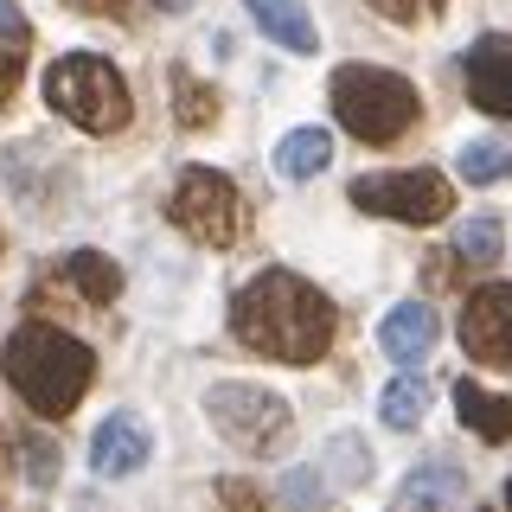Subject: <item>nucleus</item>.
<instances>
[{
  "mask_svg": "<svg viewBox=\"0 0 512 512\" xmlns=\"http://www.w3.org/2000/svg\"><path fill=\"white\" fill-rule=\"evenodd\" d=\"M231 333L250 352L276 359V365H314V359H327L333 333H340V314H333V301L320 295L308 276H295V269H263L256 282L237 288Z\"/></svg>",
  "mask_w": 512,
  "mask_h": 512,
  "instance_id": "nucleus-1",
  "label": "nucleus"
},
{
  "mask_svg": "<svg viewBox=\"0 0 512 512\" xmlns=\"http://www.w3.org/2000/svg\"><path fill=\"white\" fill-rule=\"evenodd\" d=\"M0 372L26 397L32 416L64 423V416L84 404V391L96 378V352L77 340V333L52 327V320H20V327L7 333V346H0Z\"/></svg>",
  "mask_w": 512,
  "mask_h": 512,
  "instance_id": "nucleus-2",
  "label": "nucleus"
},
{
  "mask_svg": "<svg viewBox=\"0 0 512 512\" xmlns=\"http://www.w3.org/2000/svg\"><path fill=\"white\" fill-rule=\"evenodd\" d=\"M333 116L352 141H365V148H391V141H404L416 116H423V96H416L410 77L384 71V64H340L333 71Z\"/></svg>",
  "mask_w": 512,
  "mask_h": 512,
  "instance_id": "nucleus-3",
  "label": "nucleus"
},
{
  "mask_svg": "<svg viewBox=\"0 0 512 512\" xmlns=\"http://www.w3.org/2000/svg\"><path fill=\"white\" fill-rule=\"evenodd\" d=\"M45 103H52L64 122H77L84 135H122L128 116H135L122 71L96 52H64L52 71H45Z\"/></svg>",
  "mask_w": 512,
  "mask_h": 512,
  "instance_id": "nucleus-4",
  "label": "nucleus"
},
{
  "mask_svg": "<svg viewBox=\"0 0 512 512\" xmlns=\"http://www.w3.org/2000/svg\"><path fill=\"white\" fill-rule=\"evenodd\" d=\"M205 416H212V429L231 448H244V455H282L288 436H295V416L276 391H263V384H212L205 391Z\"/></svg>",
  "mask_w": 512,
  "mask_h": 512,
  "instance_id": "nucleus-5",
  "label": "nucleus"
},
{
  "mask_svg": "<svg viewBox=\"0 0 512 512\" xmlns=\"http://www.w3.org/2000/svg\"><path fill=\"white\" fill-rule=\"evenodd\" d=\"M167 218L180 224L192 244L205 250H231L237 237H244V192H237L224 173L212 167H186L180 180H173V199H167Z\"/></svg>",
  "mask_w": 512,
  "mask_h": 512,
  "instance_id": "nucleus-6",
  "label": "nucleus"
},
{
  "mask_svg": "<svg viewBox=\"0 0 512 512\" xmlns=\"http://www.w3.org/2000/svg\"><path fill=\"white\" fill-rule=\"evenodd\" d=\"M352 205L372 218H397V224H442L455 212V186L436 167H404V173H365L352 180Z\"/></svg>",
  "mask_w": 512,
  "mask_h": 512,
  "instance_id": "nucleus-7",
  "label": "nucleus"
},
{
  "mask_svg": "<svg viewBox=\"0 0 512 512\" xmlns=\"http://www.w3.org/2000/svg\"><path fill=\"white\" fill-rule=\"evenodd\" d=\"M461 346L474 365H500L512 372V282H487L461 308Z\"/></svg>",
  "mask_w": 512,
  "mask_h": 512,
  "instance_id": "nucleus-8",
  "label": "nucleus"
},
{
  "mask_svg": "<svg viewBox=\"0 0 512 512\" xmlns=\"http://www.w3.org/2000/svg\"><path fill=\"white\" fill-rule=\"evenodd\" d=\"M461 77H468V103L480 109V116L512 122V39L506 32L474 39L468 58H461Z\"/></svg>",
  "mask_w": 512,
  "mask_h": 512,
  "instance_id": "nucleus-9",
  "label": "nucleus"
},
{
  "mask_svg": "<svg viewBox=\"0 0 512 512\" xmlns=\"http://www.w3.org/2000/svg\"><path fill=\"white\" fill-rule=\"evenodd\" d=\"M436 333H442V320H436L429 301H397V308L384 314V327H378V346L391 352L397 365H416V359H429Z\"/></svg>",
  "mask_w": 512,
  "mask_h": 512,
  "instance_id": "nucleus-10",
  "label": "nucleus"
},
{
  "mask_svg": "<svg viewBox=\"0 0 512 512\" xmlns=\"http://www.w3.org/2000/svg\"><path fill=\"white\" fill-rule=\"evenodd\" d=\"M141 461H148V429H141L135 416H109V423L90 436V468L96 474L122 480V474H135Z\"/></svg>",
  "mask_w": 512,
  "mask_h": 512,
  "instance_id": "nucleus-11",
  "label": "nucleus"
},
{
  "mask_svg": "<svg viewBox=\"0 0 512 512\" xmlns=\"http://www.w3.org/2000/svg\"><path fill=\"white\" fill-rule=\"evenodd\" d=\"M461 493H468V474H461L455 461H423V468L404 474V493H397V500H404V512H448Z\"/></svg>",
  "mask_w": 512,
  "mask_h": 512,
  "instance_id": "nucleus-12",
  "label": "nucleus"
},
{
  "mask_svg": "<svg viewBox=\"0 0 512 512\" xmlns=\"http://www.w3.org/2000/svg\"><path fill=\"white\" fill-rule=\"evenodd\" d=\"M244 13L282 45V52H314V45H320V32H314V20H308L301 0H244Z\"/></svg>",
  "mask_w": 512,
  "mask_h": 512,
  "instance_id": "nucleus-13",
  "label": "nucleus"
},
{
  "mask_svg": "<svg viewBox=\"0 0 512 512\" xmlns=\"http://www.w3.org/2000/svg\"><path fill=\"white\" fill-rule=\"evenodd\" d=\"M455 410H461V423H468L480 442H506V436H512V397L480 391L474 378L455 384Z\"/></svg>",
  "mask_w": 512,
  "mask_h": 512,
  "instance_id": "nucleus-14",
  "label": "nucleus"
},
{
  "mask_svg": "<svg viewBox=\"0 0 512 512\" xmlns=\"http://www.w3.org/2000/svg\"><path fill=\"white\" fill-rule=\"evenodd\" d=\"M26 52H32V26H26L20 0H0V109L13 103V90L26 77Z\"/></svg>",
  "mask_w": 512,
  "mask_h": 512,
  "instance_id": "nucleus-15",
  "label": "nucleus"
},
{
  "mask_svg": "<svg viewBox=\"0 0 512 512\" xmlns=\"http://www.w3.org/2000/svg\"><path fill=\"white\" fill-rule=\"evenodd\" d=\"M64 282H71L84 301H96V308H109V301L122 295V269L109 263L103 250H71L64 256Z\"/></svg>",
  "mask_w": 512,
  "mask_h": 512,
  "instance_id": "nucleus-16",
  "label": "nucleus"
},
{
  "mask_svg": "<svg viewBox=\"0 0 512 512\" xmlns=\"http://www.w3.org/2000/svg\"><path fill=\"white\" fill-rule=\"evenodd\" d=\"M327 160H333L327 128H295V135H282V148H276V173L282 180H314Z\"/></svg>",
  "mask_w": 512,
  "mask_h": 512,
  "instance_id": "nucleus-17",
  "label": "nucleus"
},
{
  "mask_svg": "<svg viewBox=\"0 0 512 512\" xmlns=\"http://www.w3.org/2000/svg\"><path fill=\"white\" fill-rule=\"evenodd\" d=\"M455 256L461 263H474V269H493L506 256V231H500V218H461V231H455Z\"/></svg>",
  "mask_w": 512,
  "mask_h": 512,
  "instance_id": "nucleus-18",
  "label": "nucleus"
},
{
  "mask_svg": "<svg viewBox=\"0 0 512 512\" xmlns=\"http://www.w3.org/2000/svg\"><path fill=\"white\" fill-rule=\"evenodd\" d=\"M423 410H429V384L423 378H391V384H384V397H378V416H384V423H391V429H416V423H423Z\"/></svg>",
  "mask_w": 512,
  "mask_h": 512,
  "instance_id": "nucleus-19",
  "label": "nucleus"
},
{
  "mask_svg": "<svg viewBox=\"0 0 512 512\" xmlns=\"http://www.w3.org/2000/svg\"><path fill=\"white\" fill-rule=\"evenodd\" d=\"M455 167H461V180H468V186L512 180V141H468Z\"/></svg>",
  "mask_w": 512,
  "mask_h": 512,
  "instance_id": "nucleus-20",
  "label": "nucleus"
},
{
  "mask_svg": "<svg viewBox=\"0 0 512 512\" xmlns=\"http://www.w3.org/2000/svg\"><path fill=\"white\" fill-rule=\"evenodd\" d=\"M173 116H180L186 128H212V122H218V90L199 84L186 64L173 71Z\"/></svg>",
  "mask_w": 512,
  "mask_h": 512,
  "instance_id": "nucleus-21",
  "label": "nucleus"
},
{
  "mask_svg": "<svg viewBox=\"0 0 512 512\" xmlns=\"http://www.w3.org/2000/svg\"><path fill=\"white\" fill-rule=\"evenodd\" d=\"M327 480L333 487H365L372 480V448L359 436H333L327 442Z\"/></svg>",
  "mask_w": 512,
  "mask_h": 512,
  "instance_id": "nucleus-22",
  "label": "nucleus"
},
{
  "mask_svg": "<svg viewBox=\"0 0 512 512\" xmlns=\"http://www.w3.org/2000/svg\"><path fill=\"white\" fill-rule=\"evenodd\" d=\"M212 500H218V512H263V487H256V480L224 474L218 487H212Z\"/></svg>",
  "mask_w": 512,
  "mask_h": 512,
  "instance_id": "nucleus-23",
  "label": "nucleus"
},
{
  "mask_svg": "<svg viewBox=\"0 0 512 512\" xmlns=\"http://www.w3.org/2000/svg\"><path fill=\"white\" fill-rule=\"evenodd\" d=\"M26 480H32V487H52V480H58V448L45 436H26Z\"/></svg>",
  "mask_w": 512,
  "mask_h": 512,
  "instance_id": "nucleus-24",
  "label": "nucleus"
},
{
  "mask_svg": "<svg viewBox=\"0 0 512 512\" xmlns=\"http://www.w3.org/2000/svg\"><path fill=\"white\" fill-rule=\"evenodd\" d=\"M282 493H288V506H301V512H308V506H320V493H327V487H320V480H314L308 468H295V474L282 480Z\"/></svg>",
  "mask_w": 512,
  "mask_h": 512,
  "instance_id": "nucleus-25",
  "label": "nucleus"
},
{
  "mask_svg": "<svg viewBox=\"0 0 512 512\" xmlns=\"http://www.w3.org/2000/svg\"><path fill=\"white\" fill-rule=\"evenodd\" d=\"M71 13H96V20H128L135 13V0H64Z\"/></svg>",
  "mask_w": 512,
  "mask_h": 512,
  "instance_id": "nucleus-26",
  "label": "nucleus"
},
{
  "mask_svg": "<svg viewBox=\"0 0 512 512\" xmlns=\"http://www.w3.org/2000/svg\"><path fill=\"white\" fill-rule=\"evenodd\" d=\"M372 7L384 13V20H397V26H410V20H416V0H372Z\"/></svg>",
  "mask_w": 512,
  "mask_h": 512,
  "instance_id": "nucleus-27",
  "label": "nucleus"
},
{
  "mask_svg": "<svg viewBox=\"0 0 512 512\" xmlns=\"http://www.w3.org/2000/svg\"><path fill=\"white\" fill-rule=\"evenodd\" d=\"M7 448H13V442H7V436H0V461H7Z\"/></svg>",
  "mask_w": 512,
  "mask_h": 512,
  "instance_id": "nucleus-28",
  "label": "nucleus"
},
{
  "mask_svg": "<svg viewBox=\"0 0 512 512\" xmlns=\"http://www.w3.org/2000/svg\"><path fill=\"white\" fill-rule=\"evenodd\" d=\"M506 512H512V480H506Z\"/></svg>",
  "mask_w": 512,
  "mask_h": 512,
  "instance_id": "nucleus-29",
  "label": "nucleus"
}]
</instances>
